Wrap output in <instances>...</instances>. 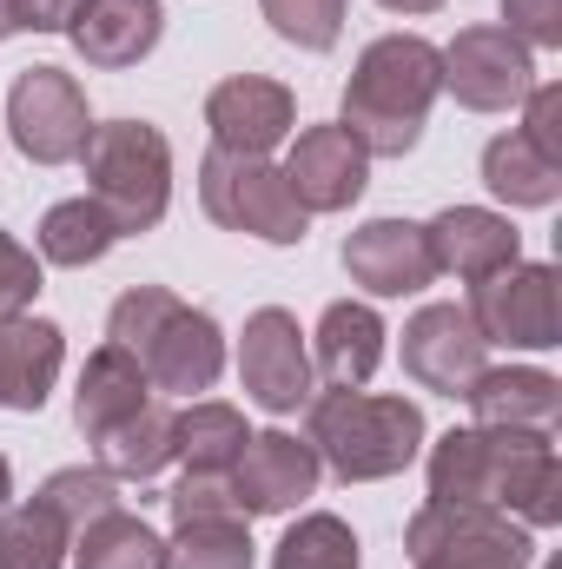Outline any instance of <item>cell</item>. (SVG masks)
<instances>
[{"label":"cell","mask_w":562,"mask_h":569,"mask_svg":"<svg viewBox=\"0 0 562 569\" xmlns=\"http://www.w3.org/2000/svg\"><path fill=\"white\" fill-rule=\"evenodd\" d=\"M430 503H490L523 530L562 523V463L550 430H443L430 443Z\"/></svg>","instance_id":"obj_1"},{"label":"cell","mask_w":562,"mask_h":569,"mask_svg":"<svg viewBox=\"0 0 562 569\" xmlns=\"http://www.w3.org/2000/svg\"><path fill=\"white\" fill-rule=\"evenodd\" d=\"M443 93V53L423 33H384L358 53L344 87V133L371 159H404L423 140V120Z\"/></svg>","instance_id":"obj_2"},{"label":"cell","mask_w":562,"mask_h":569,"mask_svg":"<svg viewBox=\"0 0 562 569\" xmlns=\"http://www.w3.org/2000/svg\"><path fill=\"white\" fill-rule=\"evenodd\" d=\"M107 338L140 358L152 391H172V398H199L225 371V331H219V318L199 311V305H185L165 284L120 291L113 311H107Z\"/></svg>","instance_id":"obj_3"},{"label":"cell","mask_w":562,"mask_h":569,"mask_svg":"<svg viewBox=\"0 0 562 569\" xmlns=\"http://www.w3.org/2000/svg\"><path fill=\"white\" fill-rule=\"evenodd\" d=\"M304 443L338 483H384L423 450V411L411 398L378 391H311Z\"/></svg>","instance_id":"obj_4"},{"label":"cell","mask_w":562,"mask_h":569,"mask_svg":"<svg viewBox=\"0 0 562 569\" xmlns=\"http://www.w3.org/2000/svg\"><path fill=\"white\" fill-rule=\"evenodd\" d=\"M87 166V199L107 206V219L120 226V239H140L165 219L172 206V146L145 120H107L80 146Z\"/></svg>","instance_id":"obj_5"},{"label":"cell","mask_w":562,"mask_h":569,"mask_svg":"<svg viewBox=\"0 0 562 569\" xmlns=\"http://www.w3.org/2000/svg\"><path fill=\"white\" fill-rule=\"evenodd\" d=\"M199 206L212 226L225 232H245V239H265V246H298L311 232V212L291 199L284 172L259 152H225L212 146L199 159Z\"/></svg>","instance_id":"obj_6"},{"label":"cell","mask_w":562,"mask_h":569,"mask_svg":"<svg viewBox=\"0 0 562 569\" xmlns=\"http://www.w3.org/2000/svg\"><path fill=\"white\" fill-rule=\"evenodd\" d=\"M411 569H530L536 543L510 510L490 503H423L404 523Z\"/></svg>","instance_id":"obj_7"},{"label":"cell","mask_w":562,"mask_h":569,"mask_svg":"<svg viewBox=\"0 0 562 569\" xmlns=\"http://www.w3.org/2000/svg\"><path fill=\"white\" fill-rule=\"evenodd\" d=\"M470 325L483 331V345L503 351H556L562 318H556V266H503L490 279L470 284Z\"/></svg>","instance_id":"obj_8"},{"label":"cell","mask_w":562,"mask_h":569,"mask_svg":"<svg viewBox=\"0 0 562 569\" xmlns=\"http://www.w3.org/2000/svg\"><path fill=\"white\" fill-rule=\"evenodd\" d=\"M7 133L20 146V159L33 166H67L80 159V146L93 133V113H87V87L60 67H27L13 87H7Z\"/></svg>","instance_id":"obj_9"},{"label":"cell","mask_w":562,"mask_h":569,"mask_svg":"<svg viewBox=\"0 0 562 569\" xmlns=\"http://www.w3.org/2000/svg\"><path fill=\"white\" fill-rule=\"evenodd\" d=\"M436 53H443V93H456V107L470 113H510L536 87V53L503 27H456V40Z\"/></svg>","instance_id":"obj_10"},{"label":"cell","mask_w":562,"mask_h":569,"mask_svg":"<svg viewBox=\"0 0 562 569\" xmlns=\"http://www.w3.org/2000/svg\"><path fill=\"white\" fill-rule=\"evenodd\" d=\"M239 385L259 411L291 418L311 405L318 391V371H311V345L298 331V318L284 305H259L245 318V338H239Z\"/></svg>","instance_id":"obj_11"},{"label":"cell","mask_w":562,"mask_h":569,"mask_svg":"<svg viewBox=\"0 0 562 569\" xmlns=\"http://www.w3.org/2000/svg\"><path fill=\"white\" fill-rule=\"evenodd\" d=\"M483 365H490V345H483V331L470 325L463 305H423L404 325V378L423 385V391L463 398Z\"/></svg>","instance_id":"obj_12"},{"label":"cell","mask_w":562,"mask_h":569,"mask_svg":"<svg viewBox=\"0 0 562 569\" xmlns=\"http://www.w3.org/2000/svg\"><path fill=\"white\" fill-rule=\"evenodd\" d=\"M279 172L304 212H351L371 186V152L331 120V127H304Z\"/></svg>","instance_id":"obj_13"},{"label":"cell","mask_w":562,"mask_h":569,"mask_svg":"<svg viewBox=\"0 0 562 569\" xmlns=\"http://www.w3.org/2000/svg\"><path fill=\"white\" fill-rule=\"evenodd\" d=\"M318 477H324L318 450L291 430H252L232 463V490H239L245 517H291L318 490Z\"/></svg>","instance_id":"obj_14"},{"label":"cell","mask_w":562,"mask_h":569,"mask_svg":"<svg viewBox=\"0 0 562 569\" xmlns=\"http://www.w3.org/2000/svg\"><path fill=\"white\" fill-rule=\"evenodd\" d=\"M205 127H212V146L225 152H259L272 159V146L291 140L298 127V100L284 80H265V73H232L205 93Z\"/></svg>","instance_id":"obj_15"},{"label":"cell","mask_w":562,"mask_h":569,"mask_svg":"<svg viewBox=\"0 0 562 569\" xmlns=\"http://www.w3.org/2000/svg\"><path fill=\"white\" fill-rule=\"evenodd\" d=\"M344 272L371 298H411L436 279V259L418 219H371L344 239Z\"/></svg>","instance_id":"obj_16"},{"label":"cell","mask_w":562,"mask_h":569,"mask_svg":"<svg viewBox=\"0 0 562 569\" xmlns=\"http://www.w3.org/2000/svg\"><path fill=\"white\" fill-rule=\"evenodd\" d=\"M423 239H430L436 272H450V279H463V284L490 279V272H503V266L523 259V232L510 226V212H490V206H443L423 226Z\"/></svg>","instance_id":"obj_17"},{"label":"cell","mask_w":562,"mask_h":569,"mask_svg":"<svg viewBox=\"0 0 562 569\" xmlns=\"http://www.w3.org/2000/svg\"><path fill=\"white\" fill-rule=\"evenodd\" d=\"M159 33H165V7L159 0H87L73 13V27H67L73 53L87 67H100V73L140 67L145 53L159 47Z\"/></svg>","instance_id":"obj_18"},{"label":"cell","mask_w":562,"mask_h":569,"mask_svg":"<svg viewBox=\"0 0 562 569\" xmlns=\"http://www.w3.org/2000/svg\"><path fill=\"white\" fill-rule=\"evenodd\" d=\"M470 418L483 430H550L562 418V378L536 371V365H483L476 385L463 391Z\"/></svg>","instance_id":"obj_19"},{"label":"cell","mask_w":562,"mask_h":569,"mask_svg":"<svg viewBox=\"0 0 562 569\" xmlns=\"http://www.w3.org/2000/svg\"><path fill=\"white\" fill-rule=\"evenodd\" d=\"M384 318L358 298H338L324 305L318 331H311V371L324 378V391H364L371 371L384 365Z\"/></svg>","instance_id":"obj_20"},{"label":"cell","mask_w":562,"mask_h":569,"mask_svg":"<svg viewBox=\"0 0 562 569\" xmlns=\"http://www.w3.org/2000/svg\"><path fill=\"white\" fill-rule=\"evenodd\" d=\"M60 365H67V331H60L53 318L20 311V318L0 325V405H7V411L33 418V411L47 405Z\"/></svg>","instance_id":"obj_21"},{"label":"cell","mask_w":562,"mask_h":569,"mask_svg":"<svg viewBox=\"0 0 562 569\" xmlns=\"http://www.w3.org/2000/svg\"><path fill=\"white\" fill-rule=\"evenodd\" d=\"M145 398H152V385H145L140 358H133V351H120V345L107 338V345H100V351H87V365H80L73 425H80V437H87V443H100L113 425H127Z\"/></svg>","instance_id":"obj_22"},{"label":"cell","mask_w":562,"mask_h":569,"mask_svg":"<svg viewBox=\"0 0 562 569\" xmlns=\"http://www.w3.org/2000/svg\"><path fill=\"white\" fill-rule=\"evenodd\" d=\"M33 246H40V266L87 272V266H100V259L120 246V226L107 219V206H100V199H87V192H80V199L47 206V219H40Z\"/></svg>","instance_id":"obj_23"},{"label":"cell","mask_w":562,"mask_h":569,"mask_svg":"<svg viewBox=\"0 0 562 569\" xmlns=\"http://www.w3.org/2000/svg\"><path fill=\"white\" fill-rule=\"evenodd\" d=\"M483 186H490L503 206L543 212V206H556L562 199V159L536 152V146L510 127V133H496V140L483 146Z\"/></svg>","instance_id":"obj_24"},{"label":"cell","mask_w":562,"mask_h":569,"mask_svg":"<svg viewBox=\"0 0 562 569\" xmlns=\"http://www.w3.org/2000/svg\"><path fill=\"white\" fill-rule=\"evenodd\" d=\"M172 425H179V411H165V405L145 398L127 425H113L93 443V450H100V470L120 477V483H152V477L172 463Z\"/></svg>","instance_id":"obj_25"},{"label":"cell","mask_w":562,"mask_h":569,"mask_svg":"<svg viewBox=\"0 0 562 569\" xmlns=\"http://www.w3.org/2000/svg\"><path fill=\"white\" fill-rule=\"evenodd\" d=\"M67 550H73V569H165L159 530H152L145 517H133L127 503L107 510V517H93Z\"/></svg>","instance_id":"obj_26"},{"label":"cell","mask_w":562,"mask_h":569,"mask_svg":"<svg viewBox=\"0 0 562 569\" xmlns=\"http://www.w3.org/2000/svg\"><path fill=\"white\" fill-rule=\"evenodd\" d=\"M245 418L232 411V405H219V398H192L185 411H179V425H172V457L185 463V470H232L239 463V450H245Z\"/></svg>","instance_id":"obj_27"},{"label":"cell","mask_w":562,"mask_h":569,"mask_svg":"<svg viewBox=\"0 0 562 569\" xmlns=\"http://www.w3.org/2000/svg\"><path fill=\"white\" fill-rule=\"evenodd\" d=\"M33 503H47L67 537H80L93 517L120 510V477H107L100 463H73V470H53V477L33 490Z\"/></svg>","instance_id":"obj_28"},{"label":"cell","mask_w":562,"mask_h":569,"mask_svg":"<svg viewBox=\"0 0 562 569\" xmlns=\"http://www.w3.org/2000/svg\"><path fill=\"white\" fill-rule=\"evenodd\" d=\"M165 569H252V523H245V517L172 523Z\"/></svg>","instance_id":"obj_29"},{"label":"cell","mask_w":562,"mask_h":569,"mask_svg":"<svg viewBox=\"0 0 562 569\" xmlns=\"http://www.w3.org/2000/svg\"><path fill=\"white\" fill-rule=\"evenodd\" d=\"M67 530L47 503H7L0 510V569H60L67 563Z\"/></svg>","instance_id":"obj_30"},{"label":"cell","mask_w":562,"mask_h":569,"mask_svg":"<svg viewBox=\"0 0 562 569\" xmlns=\"http://www.w3.org/2000/svg\"><path fill=\"white\" fill-rule=\"evenodd\" d=\"M272 569H358V530L331 510H311L284 530Z\"/></svg>","instance_id":"obj_31"},{"label":"cell","mask_w":562,"mask_h":569,"mask_svg":"<svg viewBox=\"0 0 562 569\" xmlns=\"http://www.w3.org/2000/svg\"><path fill=\"white\" fill-rule=\"evenodd\" d=\"M344 7L351 0H259V13L272 20V33L304 47V53H331L344 33Z\"/></svg>","instance_id":"obj_32"},{"label":"cell","mask_w":562,"mask_h":569,"mask_svg":"<svg viewBox=\"0 0 562 569\" xmlns=\"http://www.w3.org/2000/svg\"><path fill=\"white\" fill-rule=\"evenodd\" d=\"M165 510H172V523L245 517V510H239V490H232V470H185V477L165 490ZM245 523H252V517H245Z\"/></svg>","instance_id":"obj_33"},{"label":"cell","mask_w":562,"mask_h":569,"mask_svg":"<svg viewBox=\"0 0 562 569\" xmlns=\"http://www.w3.org/2000/svg\"><path fill=\"white\" fill-rule=\"evenodd\" d=\"M33 298H40V259L0 226V325L20 318V311H33Z\"/></svg>","instance_id":"obj_34"},{"label":"cell","mask_w":562,"mask_h":569,"mask_svg":"<svg viewBox=\"0 0 562 569\" xmlns=\"http://www.w3.org/2000/svg\"><path fill=\"white\" fill-rule=\"evenodd\" d=\"M503 33H516L530 53L562 47V0H503Z\"/></svg>","instance_id":"obj_35"},{"label":"cell","mask_w":562,"mask_h":569,"mask_svg":"<svg viewBox=\"0 0 562 569\" xmlns=\"http://www.w3.org/2000/svg\"><path fill=\"white\" fill-rule=\"evenodd\" d=\"M516 133L536 146V152L562 159V87H550V80L530 87V100H523V127H516Z\"/></svg>","instance_id":"obj_36"},{"label":"cell","mask_w":562,"mask_h":569,"mask_svg":"<svg viewBox=\"0 0 562 569\" xmlns=\"http://www.w3.org/2000/svg\"><path fill=\"white\" fill-rule=\"evenodd\" d=\"M87 0H20V33H67Z\"/></svg>","instance_id":"obj_37"},{"label":"cell","mask_w":562,"mask_h":569,"mask_svg":"<svg viewBox=\"0 0 562 569\" xmlns=\"http://www.w3.org/2000/svg\"><path fill=\"white\" fill-rule=\"evenodd\" d=\"M20 33V0H0V40H13Z\"/></svg>","instance_id":"obj_38"},{"label":"cell","mask_w":562,"mask_h":569,"mask_svg":"<svg viewBox=\"0 0 562 569\" xmlns=\"http://www.w3.org/2000/svg\"><path fill=\"white\" fill-rule=\"evenodd\" d=\"M378 7H391V13H436L443 0H378Z\"/></svg>","instance_id":"obj_39"},{"label":"cell","mask_w":562,"mask_h":569,"mask_svg":"<svg viewBox=\"0 0 562 569\" xmlns=\"http://www.w3.org/2000/svg\"><path fill=\"white\" fill-rule=\"evenodd\" d=\"M13 503V470H7V457H0V510Z\"/></svg>","instance_id":"obj_40"},{"label":"cell","mask_w":562,"mask_h":569,"mask_svg":"<svg viewBox=\"0 0 562 569\" xmlns=\"http://www.w3.org/2000/svg\"><path fill=\"white\" fill-rule=\"evenodd\" d=\"M550 569H562V563H550Z\"/></svg>","instance_id":"obj_41"}]
</instances>
